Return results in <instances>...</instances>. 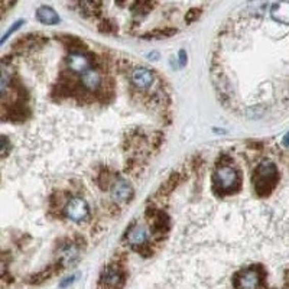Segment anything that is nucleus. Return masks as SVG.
<instances>
[{
  "label": "nucleus",
  "mask_w": 289,
  "mask_h": 289,
  "mask_svg": "<svg viewBox=\"0 0 289 289\" xmlns=\"http://www.w3.org/2000/svg\"><path fill=\"white\" fill-rule=\"evenodd\" d=\"M278 182V170L271 161H262L255 171L253 175V187L259 197H266L271 194Z\"/></svg>",
  "instance_id": "1"
},
{
  "label": "nucleus",
  "mask_w": 289,
  "mask_h": 289,
  "mask_svg": "<svg viewBox=\"0 0 289 289\" xmlns=\"http://www.w3.org/2000/svg\"><path fill=\"white\" fill-rule=\"evenodd\" d=\"M214 187L220 189L221 192L233 191L238 185V174L234 168L229 165H221L214 174Z\"/></svg>",
  "instance_id": "2"
},
{
  "label": "nucleus",
  "mask_w": 289,
  "mask_h": 289,
  "mask_svg": "<svg viewBox=\"0 0 289 289\" xmlns=\"http://www.w3.org/2000/svg\"><path fill=\"white\" fill-rule=\"evenodd\" d=\"M65 214L69 220L77 221V223L84 221L85 219H88V205L83 198L74 197L69 200L68 204L65 205Z\"/></svg>",
  "instance_id": "3"
},
{
  "label": "nucleus",
  "mask_w": 289,
  "mask_h": 289,
  "mask_svg": "<svg viewBox=\"0 0 289 289\" xmlns=\"http://www.w3.org/2000/svg\"><path fill=\"white\" fill-rule=\"evenodd\" d=\"M260 285V273L255 268H247L236 276L237 289H257Z\"/></svg>",
  "instance_id": "4"
},
{
  "label": "nucleus",
  "mask_w": 289,
  "mask_h": 289,
  "mask_svg": "<svg viewBox=\"0 0 289 289\" xmlns=\"http://www.w3.org/2000/svg\"><path fill=\"white\" fill-rule=\"evenodd\" d=\"M67 64H68V67L74 73H80L81 76L87 73L88 69H91V62L90 60L85 57L84 54H81V52H73V54H69L68 58H67Z\"/></svg>",
  "instance_id": "5"
},
{
  "label": "nucleus",
  "mask_w": 289,
  "mask_h": 289,
  "mask_svg": "<svg viewBox=\"0 0 289 289\" xmlns=\"http://www.w3.org/2000/svg\"><path fill=\"white\" fill-rule=\"evenodd\" d=\"M133 196V189L128 184V181L119 178L111 187V197L119 201V203H125L130 200V197Z\"/></svg>",
  "instance_id": "6"
},
{
  "label": "nucleus",
  "mask_w": 289,
  "mask_h": 289,
  "mask_svg": "<svg viewBox=\"0 0 289 289\" xmlns=\"http://www.w3.org/2000/svg\"><path fill=\"white\" fill-rule=\"evenodd\" d=\"M132 83L136 85L137 88H140V90L149 88L153 83L152 71L148 68H143V67L133 69V73H132Z\"/></svg>",
  "instance_id": "7"
},
{
  "label": "nucleus",
  "mask_w": 289,
  "mask_h": 289,
  "mask_svg": "<svg viewBox=\"0 0 289 289\" xmlns=\"http://www.w3.org/2000/svg\"><path fill=\"white\" fill-rule=\"evenodd\" d=\"M102 282L106 289H119L123 283V275L119 268H107L106 272L103 273Z\"/></svg>",
  "instance_id": "8"
},
{
  "label": "nucleus",
  "mask_w": 289,
  "mask_h": 289,
  "mask_svg": "<svg viewBox=\"0 0 289 289\" xmlns=\"http://www.w3.org/2000/svg\"><path fill=\"white\" fill-rule=\"evenodd\" d=\"M271 15L272 17L279 22L289 25V3L288 2H281V3H275L271 9Z\"/></svg>",
  "instance_id": "9"
},
{
  "label": "nucleus",
  "mask_w": 289,
  "mask_h": 289,
  "mask_svg": "<svg viewBox=\"0 0 289 289\" xmlns=\"http://www.w3.org/2000/svg\"><path fill=\"white\" fill-rule=\"evenodd\" d=\"M81 83L88 91H95L102 84V77L95 69L91 68L81 76Z\"/></svg>",
  "instance_id": "10"
},
{
  "label": "nucleus",
  "mask_w": 289,
  "mask_h": 289,
  "mask_svg": "<svg viewBox=\"0 0 289 289\" xmlns=\"http://www.w3.org/2000/svg\"><path fill=\"white\" fill-rule=\"evenodd\" d=\"M36 16H38V20L45 23V25H57L60 22V16L55 13L54 9L48 8V6H42V8L38 9Z\"/></svg>",
  "instance_id": "11"
},
{
  "label": "nucleus",
  "mask_w": 289,
  "mask_h": 289,
  "mask_svg": "<svg viewBox=\"0 0 289 289\" xmlns=\"http://www.w3.org/2000/svg\"><path fill=\"white\" fill-rule=\"evenodd\" d=\"M128 240L132 246H142V245L146 243V240H148L146 230H144L143 227H140V226L133 227V229L129 231Z\"/></svg>",
  "instance_id": "12"
},
{
  "label": "nucleus",
  "mask_w": 289,
  "mask_h": 289,
  "mask_svg": "<svg viewBox=\"0 0 289 289\" xmlns=\"http://www.w3.org/2000/svg\"><path fill=\"white\" fill-rule=\"evenodd\" d=\"M22 23H25V22H23V20H17L16 23H15V25L12 26V28H10V29H9L8 32H6V34H5V36H3V39H2V43L5 42V41H6V39H8V36L10 34H13V32H15V31H16L17 28H20V25H22Z\"/></svg>",
  "instance_id": "13"
},
{
  "label": "nucleus",
  "mask_w": 289,
  "mask_h": 289,
  "mask_svg": "<svg viewBox=\"0 0 289 289\" xmlns=\"http://www.w3.org/2000/svg\"><path fill=\"white\" fill-rule=\"evenodd\" d=\"M2 156H6V153H8V139L6 137H3L2 139Z\"/></svg>",
  "instance_id": "14"
},
{
  "label": "nucleus",
  "mask_w": 289,
  "mask_h": 289,
  "mask_svg": "<svg viewBox=\"0 0 289 289\" xmlns=\"http://www.w3.org/2000/svg\"><path fill=\"white\" fill-rule=\"evenodd\" d=\"M282 142H283V144H285L286 148H289V132L283 136V140H282Z\"/></svg>",
  "instance_id": "15"
},
{
  "label": "nucleus",
  "mask_w": 289,
  "mask_h": 289,
  "mask_svg": "<svg viewBox=\"0 0 289 289\" xmlns=\"http://www.w3.org/2000/svg\"><path fill=\"white\" fill-rule=\"evenodd\" d=\"M184 55H185V54H184V51H181V65H184V64H185V60H184Z\"/></svg>",
  "instance_id": "16"
}]
</instances>
